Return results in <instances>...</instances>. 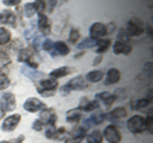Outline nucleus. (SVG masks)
Returning <instances> with one entry per match:
<instances>
[{
	"mask_svg": "<svg viewBox=\"0 0 153 143\" xmlns=\"http://www.w3.org/2000/svg\"><path fill=\"white\" fill-rule=\"evenodd\" d=\"M126 127H128V129L130 130L131 133H134V134L142 133V132H144L147 129L144 118H142L140 115H134V116H131L128 120Z\"/></svg>",
	"mask_w": 153,
	"mask_h": 143,
	"instance_id": "1",
	"label": "nucleus"
},
{
	"mask_svg": "<svg viewBox=\"0 0 153 143\" xmlns=\"http://www.w3.org/2000/svg\"><path fill=\"white\" fill-rule=\"evenodd\" d=\"M17 106L16 104V97L14 95L10 92L4 93L1 98H0V107H1V111H12L14 110Z\"/></svg>",
	"mask_w": 153,
	"mask_h": 143,
	"instance_id": "2",
	"label": "nucleus"
},
{
	"mask_svg": "<svg viewBox=\"0 0 153 143\" xmlns=\"http://www.w3.org/2000/svg\"><path fill=\"white\" fill-rule=\"evenodd\" d=\"M103 137L108 143H119L121 141V134L120 130L115 125H108L103 130Z\"/></svg>",
	"mask_w": 153,
	"mask_h": 143,
	"instance_id": "3",
	"label": "nucleus"
},
{
	"mask_svg": "<svg viewBox=\"0 0 153 143\" xmlns=\"http://www.w3.org/2000/svg\"><path fill=\"white\" fill-rule=\"evenodd\" d=\"M57 88V80L54 78L50 79H44L40 82V86H38V92H40L42 96H50L47 92H52Z\"/></svg>",
	"mask_w": 153,
	"mask_h": 143,
	"instance_id": "4",
	"label": "nucleus"
},
{
	"mask_svg": "<svg viewBox=\"0 0 153 143\" xmlns=\"http://www.w3.org/2000/svg\"><path fill=\"white\" fill-rule=\"evenodd\" d=\"M107 33L106 31V26L102 25V23H94V25L91 26L89 28V35H91V39L97 41L98 39H101Z\"/></svg>",
	"mask_w": 153,
	"mask_h": 143,
	"instance_id": "5",
	"label": "nucleus"
},
{
	"mask_svg": "<svg viewBox=\"0 0 153 143\" xmlns=\"http://www.w3.org/2000/svg\"><path fill=\"white\" fill-rule=\"evenodd\" d=\"M56 119H57V116H56V114L54 112V110L52 109H46V110H44L41 114H40V120L44 125H50V127H52L55 124V121H56Z\"/></svg>",
	"mask_w": 153,
	"mask_h": 143,
	"instance_id": "6",
	"label": "nucleus"
},
{
	"mask_svg": "<svg viewBox=\"0 0 153 143\" xmlns=\"http://www.w3.org/2000/svg\"><path fill=\"white\" fill-rule=\"evenodd\" d=\"M19 121H21V115H19V114H16V115H12V116H8L5 120H4V123H3L1 129L5 130V132H12V130H14L18 127Z\"/></svg>",
	"mask_w": 153,
	"mask_h": 143,
	"instance_id": "7",
	"label": "nucleus"
},
{
	"mask_svg": "<svg viewBox=\"0 0 153 143\" xmlns=\"http://www.w3.org/2000/svg\"><path fill=\"white\" fill-rule=\"evenodd\" d=\"M45 105L42 104L40 100L36 98V97H31V98H28L27 101L25 102V105H23V109L27 111H30V112H36L38 110H41V109H44Z\"/></svg>",
	"mask_w": 153,
	"mask_h": 143,
	"instance_id": "8",
	"label": "nucleus"
},
{
	"mask_svg": "<svg viewBox=\"0 0 153 143\" xmlns=\"http://www.w3.org/2000/svg\"><path fill=\"white\" fill-rule=\"evenodd\" d=\"M0 23H5L12 27H16V16L12 10H4L0 13Z\"/></svg>",
	"mask_w": 153,
	"mask_h": 143,
	"instance_id": "9",
	"label": "nucleus"
},
{
	"mask_svg": "<svg viewBox=\"0 0 153 143\" xmlns=\"http://www.w3.org/2000/svg\"><path fill=\"white\" fill-rule=\"evenodd\" d=\"M38 28H40V31L44 33V35H47V33H50V28H51V25L49 22V18H47L45 14L40 13L38 14Z\"/></svg>",
	"mask_w": 153,
	"mask_h": 143,
	"instance_id": "10",
	"label": "nucleus"
},
{
	"mask_svg": "<svg viewBox=\"0 0 153 143\" xmlns=\"http://www.w3.org/2000/svg\"><path fill=\"white\" fill-rule=\"evenodd\" d=\"M114 52L116 55H119V54L129 55L131 52V46L125 44V42H123V41H116L114 45Z\"/></svg>",
	"mask_w": 153,
	"mask_h": 143,
	"instance_id": "11",
	"label": "nucleus"
},
{
	"mask_svg": "<svg viewBox=\"0 0 153 143\" xmlns=\"http://www.w3.org/2000/svg\"><path fill=\"white\" fill-rule=\"evenodd\" d=\"M68 87L70 88V91L71 89H83L87 87V83H85V80L83 77H76V78H73L70 80V82L68 83Z\"/></svg>",
	"mask_w": 153,
	"mask_h": 143,
	"instance_id": "12",
	"label": "nucleus"
},
{
	"mask_svg": "<svg viewBox=\"0 0 153 143\" xmlns=\"http://www.w3.org/2000/svg\"><path fill=\"white\" fill-rule=\"evenodd\" d=\"M119 79H120V72L115 68H111L108 72H107V77H106V83L105 84H115L119 82Z\"/></svg>",
	"mask_w": 153,
	"mask_h": 143,
	"instance_id": "13",
	"label": "nucleus"
},
{
	"mask_svg": "<svg viewBox=\"0 0 153 143\" xmlns=\"http://www.w3.org/2000/svg\"><path fill=\"white\" fill-rule=\"evenodd\" d=\"M126 28H128V32L126 33H128V35H130V36H139V35H142V32H143L142 27L138 26L137 23L133 22V21L128 22Z\"/></svg>",
	"mask_w": 153,
	"mask_h": 143,
	"instance_id": "14",
	"label": "nucleus"
},
{
	"mask_svg": "<svg viewBox=\"0 0 153 143\" xmlns=\"http://www.w3.org/2000/svg\"><path fill=\"white\" fill-rule=\"evenodd\" d=\"M70 68H68V66H61V68H57L55 70H52L50 75H51V78H54V79H57V78H61V77H65V75H68L70 73Z\"/></svg>",
	"mask_w": 153,
	"mask_h": 143,
	"instance_id": "15",
	"label": "nucleus"
},
{
	"mask_svg": "<svg viewBox=\"0 0 153 143\" xmlns=\"http://www.w3.org/2000/svg\"><path fill=\"white\" fill-rule=\"evenodd\" d=\"M54 50H55L56 54H60V55H68L69 54V47L66 46V44H64L63 41L54 42Z\"/></svg>",
	"mask_w": 153,
	"mask_h": 143,
	"instance_id": "16",
	"label": "nucleus"
},
{
	"mask_svg": "<svg viewBox=\"0 0 153 143\" xmlns=\"http://www.w3.org/2000/svg\"><path fill=\"white\" fill-rule=\"evenodd\" d=\"M22 72H23V74H26L27 77H30L31 79H33V80H37V79H41L42 77H44V74L42 73H40V72H36V70H33V69H31V68H25L23 66L22 68Z\"/></svg>",
	"mask_w": 153,
	"mask_h": 143,
	"instance_id": "17",
	"label": "nucleus"
},
{
	"mask_svg": "<svg viewBox=\"0 0 153 143\" xmlns=\"http://www.w3.org/2000/svg\"><path fill=\"white\" fill-rule=\"evenodd\" d=\"M80 118H82V114H80V111L78 110H70L68 114H66V120H68L69 123L71 124H75L78 123L80 120Z\"/></svg>",
	"mask_w": 153,
	"mask_h": 143,
	"instance_id": "18",
	"label": "nucleus"
},
{
	"mask_svg": "<svg viewBox=\"0 0 153 143\" xmlns=\"http://www.w3.org/2000/svg\"><path fill=\"white\" fill-rule=\"evenodd\" d=\"M102 134L98 130L92 132L87 137V143H102Z\"/></svg>",
	"mask_w": 153,
	"mask_h": 143,
	"instance_id": "19",
	"label": "nucleus"
},
{
	"mask_svg": "<svg viewBox=\"0 0 153 143\" xmlns=\"http://www.w3.org/2000/svg\"><path fill=\"white\" fill-rule=\"evenodd\" d=\"M103 77V74H102V72H100V70H92V72H89V73L87 74V80H89V82H98V80H101Z\"/></svg>",
	"mask_w": 153,
	"mask_h": 143,
	"instance_id": "20",
	"label": "nucleus"
},
{
	"mask_svg": "<svg viewBox=\"0 0 153 143\" xmlns=\"http://www.w3.org/2000/svg\"><path fill=\"white\" fill-rule=\"evenodd\" d=\"M10 41V32L7 28L0 27V45H5Z\"/></svg>",
	"mask_w": 153,
	"mask_h": 143,
	"instance_id": "21",
	"label": "nucleus"
},
{
	"mask_svg": "<svg viewBox=\"0 0 153 143\" xmlns=\"http://www.w3.org/2000/svg\"><path fill=\"white\" fill-rule=\"evenodd\" d=\"M110 40H97V44H96V46H97V52L98 54H103L105 51H106L108 47H110Z\"/></svg>",
	"mask_w": 153,
	"mask_h": 143,
	"instance_id": "22",
	"label": "nucleus"
},
{
	"mask_svg": "<svg viewBox=\"0 0 153 143\" xmlns=\"http://www.w3.org/2000/svg\"><path fill=\"white\" fill-rule=\"evenodd\" d=\"M105 119H106V115L103 112H97V114H92L88 120L91 124H101Z\"/></svg>",
	"mask_w": 153,
	"mask_h": 143,
	"instance_id": "23",
	"label": "nucleus"
},
{
	"mask_svg": "<svg viewBox=\"0 0 153 143\" xmlns=\"http://www.w3.org/2000/svg\"><path fill=\"white\" fill-rule=\"evenodd\" d=\"M126 115V110L124 107H117L115 109V110L111 111V114H110V118L112 119H121Z\"/></svg>",
	"mask_w": 153,
	"mask_h": 143,
	"instance_id": "24",
	"label": "nucleus"
},
{
	"mask_svg": "<svg viewBox=\"0 0 153 143\" xmlns=\"http://www.w3.org/2000/svg\"><path fill=\"white\" fill-rule=\"evenodd\" d=\"M31 58H32L31 50H22L21 52H19V56H18L19 61H25V63H28V61H31Z\"/></svg>",
	"mask_w": 153,
	"mask_h": 143,
	"instance_id": "25",
	"label": "nucleus"
},
{
	"mask_svg": "<svg viewBox=\"0 0 153 143\" xmlns=\"http://www.w3.org/2000/svg\"><path fill=\"white\" fill-rule=\"evenodd\" d=\"M96 44H97V41L96 40H92V39H85L83 40V42H80V44H78V49H89V47H93L96 46Z\"/></svg>",
	"mask_w": 153,
	"mask_h": 143,
	"instance_id": "26",
	"label": "nucleus"
},
{
	"mask_svg": "<svg viewBox=\"0 0 153 143\" xmlns=\"http://www.w3.org/2000/svg\"><path fill=\"white\" fill-rule=\"evenodd\" d=\"M9 78L7 77L5 74L0 73V91H3V89H5L7 87H9Z\"/></svg>",
	"mask_w": 153,
	"mask_h": 143,
	"instance_id": "27",
	"label": "nucleus"
},
{
	"mask_svg": "<svg viewBox=\"0 0 153 143\" xmlns=\"http://www.w3.org/2000/svg\"><path fill=\"white\" fill-rule=\"evenodd\" d=\"M100 107V105L97 101H92V102H87V105H85L84 107H82L80 110H83V111H93L96 110V109H98Z\"/></svg>",
	"mask_w": 153,
	"mask_h": 143,
	"instance_id": "28",
	"label": "nucleus"
},
{
	"mask_svg": "<svg viewBox=\"0 0 153 143\" xmlns=\"http://www.w3.org/2000/svg\"><path fill=\"white\" fill-rule=\"evenodd\" d=\"M35 13H36V10H35V7H33V3L26 4V7H25V16L30 18V17H32Z\"/></svg>",
	"mask_w": 153,
	"mask_h": 143,
	"instance_id": "29",
	"label": "nucleus"
},
{
	"mask_svg": "<svg viewBox=\"0 0 153 143\" xmlns=\"http://www.w3.org/2000/svg\"><path fill=\"white\" fill-rule=\"evenodd\" d=\"M44 49L46 51H49L51 55H55V50H54V42L50 40H45L44 42Z\"/></svg>",
	"mask_w": 153,
	"mask_h": 143,
	"instance_id": "30",
	"label": "nucleus"
},
{
	"mask_svg": "<svg viewBox=\"0 0 153 143\" xmlns=\"http://www.w3.org/2000/svg\"><path fill=\"white\" fill-rule=\"evenodd\" d=\"M149 100L148 98H144V100H139V101H137L135 104L137 105H133V107L134 109H143V107H146V106H148L149 105Z\"/></svg>",
	"mask_w": 153,
	"mask_h": 143,
	"instance_id": "31",
	"label": "nucleus"
},
{
	"mask_svg": "<svg viewBox=\"0 0 153 143\" xmlns=\"http://www.w3.org/2000/svg\"><path fill=\"white\" fill-rule=\"evenodd\" d=\"M33 7H35L36 13L40 14L41 12H44V9L46 8V4H45V1H35L33 3Z\"/></svg>",
	"mask_w": 153,
	"mask_h": 143,
	"instance_id": "32",
	"label": "nucleus"
},
{
	"mask_svg": "<svg viewBox=\"0 0 153 143\" xmlns=\"http://www.w3.org/2000/svg\"><path fill=\"white\" fill-rule=\"evenodd\" d=\"M78 40H79V32L76 30H71L70 35H69V42H71V44H75Z\"/></svg>",
	"mask_w": 153,
	"mask_h": 143,
	"instance_id": "33",
	"label": "nucleus"
},
{
	"mask_svg": "<svg viewBox=\"0 0 153 143\" xmlns=\"http://www.w3.org/2000/svg\"><path fill=\"white\" fill-rule=\"evenodd\" d=\"M44 42H45V37L44 36H37L35 39V42H33V46H35L36 49H40Z\"/></svg>",
	"mask_w": 153,
	"mask_h": 143,
	"instance_id": "34",
	"label": "nucleus"
},
{
	"mask_svg": "<svg viewBox=\"0 0 153 143\" xmlns=\"http://www.w3.org/2000/svg\"><path fill=\"white\" fill-rule=\"evenodd\" d=\"M55 132H56V129L54 128V125L50 127L49 129L46 130V137H47V138H54V137H55Z\"/></svg>",
	"mask_w": 153,
	"mask_h": 143,
	"instance_id": "35",
	"label": "nucleus"
},
{
	"mask_svg": "<svg viewBox=\"0 0 153 143\" xmlns=\"http://www.w3.org/2000/svg\"><path fill=\"white\" fill-rule=\"evenodd\" d=\"M23 139H25V136H19L14 139H10V141H5V142H1V143H22Z\"/></svg>",
	"mask_w": 153,
	"mask_h": 143,
	"instance_id": "36",
	"label": "nucleus"
},
{
	"mask_svg": "<svg viewBox=\"0 0 153 143\" xmlns=\"http://www.w3.org/2000/svg\"><path fill=\"white\" fill-rule=\"evenodd\" d=\"M128 39H129V35L126 33V31H124V30L119 31V41H121V40L128 41Z\"/></svg>",
	"mask_w": 153,
	"mask_h": 143,
	"instance_id": "37",
	"label": "nucleus"
},
{
	"mask_svg": "<svg viewBox=\"0 0 153 143\" xmlns=\"http://www.w3.org/2000/svg\"><path fill=\"white\" fill-rule=\"evenodd\" d=\"M44 124H42L40 120H36L35 123H33V125H32V128H33V129H36V130H42V129H44Z\"/></svg>",
	"mask_w": 153,
	"mask_h": 143,
	"instance_id": "38",
	"label": "nucleus"
},
{
	"mask_svg": "<svg viewBox=\"0 0 153 143\" xmlns=\"http://www.w3.org/2000/svg\"><path fill=\"white\" fill-rule=\"evenodd\" d=\"M115 100H116V96H114V95H110V96L105 100V105L106 106H110V105H112L115 102Z\"/></svg>",
	"mask_w": 153,
	"mask_h": 143,
	"instance_id": "39",
	"label": "nucleus"
},
{
	"mask_svg": "<svg viewBox=\"0 0 153 143\" xmlns=\"http://www.w3.org/2000/svg\"><path fill=\"white\" fill-rule=\"evenodd\" d=\"M4 4L9 7H14V5H18L19 4V0H4Z\"/></svg>",
	"mask_w": 153,
	"mask_h": 143,
	"instance_id": "40",
	"label": "nucleus"
},
{
	"mask_svg": "<svg viewBox=\"0 0 153 143\" xmlns=\"http://www.w3.org/2000/svg\"><path fill=\"white\" fill-rule=\"evenodd\" d=\"M152 123H153V118L152 115H149V118L146 120V125H147V129H149L151 133H152Z\"/></svg>",
	"mask_w": 153,
	"mask_h": 143,
	"instance_id": "41",
	"label": "nucleus"
},
{
	"mask_svg": "<svg viewBox=\"0 0 153 143\" xmlns=\"http://www.w3.org/2000/svg\"><path fill=\"white\" fill-rule=\"evenodd\" d=\"M108 96H110V93H108V92H102V93L97 95V96H96V97H98V98H102V100H106Z\"/></svg>",
	"mask_w": 153,
	"mask_h": 143,
	"instance_id": "42",
	"label": "nucleus"
},
{
	"mask_svg": "<svg viewBox=\"0 0 153 143\" xmlns=\"http://www.w3.org/2000/svg\"><path fill=\"white\" fill-rule=\"evenodd\" d=\"M69 92H70V88L68 87V84H65L64 87H61V93L63 95H68Z\"/></svg>",
	"mask_w": 153,
	"mask_h": 143,
	"instance_id": "43",
	"label": "nucleus"
},
{
	"mask_svg": "<svg viewBox=\"0 0 153 143\" xmlns=\"http://www.w3.org/2000/svg\"><path fill=\"white\" fill-rule=\"evenodd\" d=\"M32 31H33V28H32V27H31V28H28V30H27V35H26V37H28V39H30V37L32 36V33H33Z\"/></svg>",
	"mask_w": 153,
	"mask_h": 143,
	"instance_id": "44",
	"label": "nucleus"
},
{
	"mask_svg": "<svg viewBox=\"0 0 153 143\" xmlns=\"http://www.w3.org/2000/svg\"><path fill=\"white\" fill-rule=\"evenodd\" d=\"M100 61H101V58H97V59L94 60V63H93V64H94V65H97V64H100Z\"/></svg>",
	"mask_w": 153,
	"mask_h": 143,
	"instance_id": "45",
	"label": "nucleus"
},
{
	"mask_svg": "<svg viewBox=\"0 0 153 143\" xmlns=\"http://www.w3.org/2000/svg\"><path fill=\"white\" fill-rule=\"evenodd\" d=\"M3 114H4V111H1V109H0V118L3 116Z\"/></svg>",
	"mask_w": 153,
	"mask_h": 143,
	"instance_id": "46",
	"label": "nucleus"
}]
</instances>
